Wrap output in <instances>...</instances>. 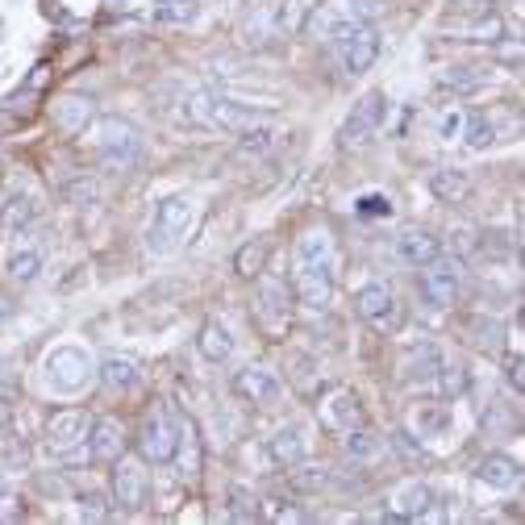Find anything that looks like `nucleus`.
Here are the masks:
<instances>
[{
	"instance_id": "1",
	"label": "nucleus",
	"mask_w": 525,
	"mask_h": 525,
	"mask_svg": "<svg viewBox=\"0 0 525 525\" xmlns=\"http://www.w3.org/2000/svg\"><path fill=\"white\" fill-rule=\"evenodd\" d=\"M146 159V138L134 121L125 117H105L96 125V163L100 171L113 175H134Z\"/></svg>"
},
{
	"instance_id": "2",
	"label": "nucleus",
	"mask_w": 525,
	"mask_h": 525,
	"mask_svg": "<svg viewBox=\"0 0 525 525\" xmlns=\"http://www.w3.org/2000/svg\"><path fill=\"white\" fill-rule=\"evenodd\" d=\"M180 117H184V125H196V130H230V134H238L242 125L259 121V109H250V105L230 100V96H217V92H188Z\"/></svg>"
},
{
	"instance_id": "3",
	"label": "nucleus",
	"mask_w": 525,
	"mask_h": 525,
	"mask_svg": "<svg viewBox=\"0 0 525 525\" xmlns=\"http://www.w3.org/2000/svg\"><path fill=\"white\" fill-rule=\"evenodd\" d=\"M292 309H296V296H292V284L284 275H267L255 292V321L267 338H284L288 334V321H292Z\"/></svg>"
},
{
	"instance_id": "4",
	"label": "nucleus",
	"mask_w": 525,
	"mask_h": 525,
	"mask_svg": "<svg viewBox=\"0 0 525 525\" xmlns=\"http://www.w3.org/2000/svg\"><path fill=\"white\" fill-rule=\"evenodd\" d=\"M46 384L55 388V392H84L92 380H96V363L84 346H59V350H50L46 355Z\"/></svg>"
},
{
	"instance_id": "5",
	"label": "nucleus",
	"mask_w": 525,
	"mask_h": 525,
	"mask_svg": "<svg viewBox=\"0 0 525 525\" xmlns=\"http://www.w3.org/2000/svg\"><path fill=\"white\" fill-rule=\"evenodd\" d=\"M188 225H192V200L167 196L155 209V225H150V234H146V246L155 250V255H171V250L188 238Z\"/></svg>"
},
{
	"instance_id": "6",
	"label": "nucleus",
	"mask_w": 525,
	"mask_h": 525,
	"mask_svg": "<svg viewBox=\"0 0 525 525\" xmlns=\"http://www.w3.org/2000/svg\"><path fill=\"white\" fill-rule=\"evenodd\" d=\"M388 121V96L384 92H367L355 100V109L346 113L342 130H338V142L342 146H363L380 134V125Z\"/></svg>"
},
{
	"instance_id": "7",
	"label": "nucleus",
	"mask_w": 525,
	"mask_h": 525,
	"mask_svg": "<svg viewBox=\"0 0 525 525\" xmlns=\"http://www.w3.org/2000/svg\"><path fill=\"white\" fill-rule=\"evenodd\" d=\"M355 309H359V317L371 325V330H380V334H396L400 321H405V313H400V300H396V292L388 284H367L355 296Z\"/></svg>"
},
{
	"instance_id": "8",
	"label": "nucleus",
	"mask_w": 525,
	"mask_h": 525,
	"mask_svg": "<svg viewBox=\"0 0 525 525\" xmlns=\"http://www.w3.org/2000/svg\"><path fill=\"white\" fill-rule=\"evenodd\" d=\"M459 259H434V263H425L421 267V296L430 300L434 309H455L459 305Z\"/></svg>"
},
{
	"instance_id": "9",
	"label": "nucleus",
	"mask_w": 525,
	"mask_h": 525,
	"mask_svg": "<svg viewBox=\"0 0 525 525\" xmlns=\"http://www.w3.org/2000/svg\"><path fill=\"white\" fill-rule=\"evenodd\" d=\"M175 442H180V417L159 405L142 425V459L146 463H171Z\"/></svg>"
},
{
	"instance_id": "10",
	"label": "nucleus",
	"mask_w": 525,
	"mask_h": 525,
	"mask_svg": "<svg viewBox=\"0 0 525 525\" xmlns=\"http://www.w3.org/2000/svg\"><path fill=\"white\" fill-rule=\"evenodd\" d=\"M150 496V480H146V463L130 459V455H117L113 459V500L125 513H138Z\"/></svg>"
},
{
	"instance_id": "11",
	"label": "nucleus",
	"mask_w": 525,
	"mask_h": 525,
	"mask_svg": "<svg viewBox=\"0 0 525 525\" xmlns=\"http://www.w3.org/2000/svg\"><path fill=\"white\" fill-rule=\"evenodd\" d=\"M234 396L246 400V405H255V409H267L280 400V375L263 363H250V367L234 371Z\"/></svg>"
},
{
	"instance_id": "12",
	"label": "nucleus",
	"mask_w": 525,
	"mask_h": 525,
	"mask_svg": "<svg viewBox=\"0 0 525 525\" xmlns=\"http://www.w3.org/2000/svg\"><path fill=\"white\" fill-rule=\"evenodd\" d=\"M88 430H92V417L84 409H59L46 417V446L55 455H67V450L88 442Z\"/></svg>"
},
{
	"instance_id": "13",
	"label": "nucleus",
	"mask_w": 525,
	"mask_h": 525,
	"mask_svg": "<svg viewBox=\"0 0 525 525\" xmlns=\"http://www.w3.org/2000/svg\"><path fill=\"white\" fill-rule=\"evenodd\" d=\"M317 413H321V425H325V430H334V434L359 430V425L367 421V413H363V405H359V396L346 392V388H338V392L325 396L321 405H317Z\"/></svg>"
},
{
	"instance_id": "14",
	"label": "nucleus",
	"mask_w": 525,
	"mask_h": 525,
	"mask_svg": "<svg viewBox=\"0 0 525 525\" xmlns=\"http://www.w3.org/2000/svg\"><path fill=\"white\" fill-rule=\"evenodd\" d=\"M292 296H296V305L325 313V309H330V300H334V275L330 271H317V267H296Z\"/></svg>"
},
{
	"instance_id": "15",
	"label": "nucleus",
	"mask_w": 525,
	"mask_h": 525,
	"mask_svg": "<svg viewBox=\"0 0 525 525\" xmlns=\"http://www.w3.org/2000/svg\"><path fill=\"white\" fill-rule=\"evenodd\" d=\"M380 59V34L371 25H355L346 38H342V63H346V75H363L371 71V63Z\"/></svg>"
},
{
	"instance_id": "16",
	"label": "nucleus",
	"mask_w": 525,
	"mask_h": 525,
	"mask_svg": "<svg viewBox=\"0 0 525 525\" xmlns=\"http://www.w3.org/2000/svg\"><path fill=\"white\" fill-rule=\"evenodd\" d=\"M430 505H434V492L425 488L421 480L413 484H405V488H396L392 496H388V509H384V521H421L425 513H430Z\"/></svg>"
},
{
	"instance_id": "17",
	"label": "nucleus",
	"mask_w": 525,
	"mask_h": 525,
	"mask_svg": "<svg viewBox=\"0 0 525 525\" xmlns=\"http://www.w3.org/2000/svg\"><path fill=\"white\" fill-rule=\"evenodd\" d=\"M355 25L359 21H350L346 13L330 9V5H313L305 13V21H300V30H305L309 38H317V42H342L350 30H355Z\"/></svg>"
},
{
	"instance_id": "18",
	"label": "nucleus",
	"mask_w": 525,
	"mask_h": 525,
	"mask_svg": "<svg viewBox=\"0 0 525 525\" xmlns=\"http://www.w3.org/2000/svg\"><path fill=\"white\" fill-rule=\"evenodd\" d=\"M50 117H55V125L67 138H80L88 125L96 121V100L92 96H63V100H55Z\"/></svg>"
},
{
	"instance_id": "19",
	"label": "nucleus",
	"mask_w": 525,
	"mask_h": 525,
	"mask_svg": "<svg viewBox=\"0 0 525 525\" xmlns=\"http://www.w3.org/2000/svg\"><path fill=\"white\" fill-rule=\"evenodd\" d=\"M296 267H317V271H330L338 267V246L330 238V230H309L305 238L296 242Z\"/></svg>"
},
{
	"instance_id": "20",
	"label": "nucleus",
	"mask_w": 525,
	"mask_h": 525,
	"mask_svg": "<svg viewBox=\"0 0 525 525\" xmlns=\"http://www.w3.org/2000/svg\"><path fill=\"white\" fill-rule=\"evenodd\" d=\"M180 459V475L188 484L200 480V467H205V446H200V434H196V421L188 413H180V442H175V455Z\"/></svg>"
},
{
	"instance_id": "21",
	"label": "nucleus",
	"mask_w": 525,
	"mask_h": 525,
	"mask_svg": "<svg viewBox=\"0 0 525 525\" xmlns=\"http://www.w3.org/2000/svg\"><path fill=\"white\" fill-rule=\"evenodd\" d=\"M88 450L96 463H113L117 455H125V425L117 417H100L88 430Z\"/></svg>"
},
{
	"instance_id": "22",
	"label": "nucleus",
	"mask_w": 525,
	"mask_h": 525,
	"mask_svg": "<svg viewBox=\"0 0 525 525\" xmlns=\"http://www.w3.org/2000/svg\"><path fill=\"white\" fill-rule=\"evenodd\" d=\"M96 380L105 384V392L113 396H125V392H134L142 384V367L134 359H125V355H109L105 363L96 367Z\"/></svg>"
},
{
	"instance_id": "23",
	"label": "nucleus",
	"mask_w": 525,
	"mask_h": 525,
	"mask_svg": "<svg viewBox=\"0 0 525 525\" xmlns=\"http://www.w3.org/2000/svg\"><path fill=\"white\" fill-rule=\"evenodd\" d=\"M267 455H271V463H280V467H296L300 459L309 455L305 430H300V425H284V430H275L267 438Z\"/></svg>"
},
{
	"instance_id": "24",
	"label": "nucleus",
	"mask_w": 525,
	"mask_h": 525,
	"mask_svg": "<svg viewBox=\"0 0 525 525\" xmlns=\"http://www.w3.org/2000/svg\"><path fill=\"white\" fill-rule=\"evenodd\" d=\"M396 255L405 259L409 267H425V263H434L442 255V242L434 234H425V230H405L396 242Z\"/></svg>"
},
{
	"instance_id": "25",
	"label": "nucleus",
	"mask_w": 525,
	"mask_h": 525,
	"mask_svg": "<svg viewBox=\"0 0 525 525\" xmlns=\"http://www.w3.org/2000/svg\"><path fill=\"white\" fill-rule=\"evenodd\" d=\"M484 84H488V71H480V67H446L434 75V88L446 96H471Z\"/></svg>"
},
{
	"instance_id": "26",
	"label": "nucleus",
	"mask_w": 525,
	"mask_h": 525,
	"mask_svg": "<svg viewBox=\"0 0 525 525\" xmlns=\"http://www.w3.org/2000/svg\"><path fill=\"white\" fill-rule=\"evenodd\" d=\"M346 459L355 463V467H380V463L388 459L384 438L367 434L363 425H359V430H346Z\"/></svg>"
},
{
	"instance_id": "27",
	"label": "nucleus",
	"mask_w": 525,
	"mask_h": 525,
	"mask_svg": "<svg viewBox=\"0 0 525 525\" xmlns=\"http://www.w3.org/2000/svg\"><path fill=\"white\" fill-rule=\"evenodd\" d=\"M446 430H450L446 400H417V405H413V434L417 438H438Z\"/></svg>"
},
{
	"instance_id": "28",
	"label": "nucleus",
	"mask_w": 525,
	"mask_h": 525,
	"mask_svg": "<svg viewBox=\"0 0 525 525\" xmlns=\"http://www.w3.org/2000/svg\"><path fill=\"white\" fill-rule=\"evenodd\" d=\"M34 217H38V200L30 192H17L9 200H0V230L5 234H21Z\"/></svg>"
},
{
	"instance_id": "29",
	"label": "nucleus",
	"mask_w": 525,
	"mask_h": 525,
	"mask_svg": "<svg viewBox=\"0 0 525 525\" xmlns=\"http://www.w3.org/2000/svg\"><path fill=\"white\" fill-rule=\"evenodd\" d=\"M475 475H480V484H488V488H513V484H521V463L509 455H488V459H480Z\"/></svg>"
},
{
	"instance_id": "30",
	"label": "nucleus",
	"mask_w": 525,
	"mask_h": 525,
	"mask_svg": "<svg viewBox=\"0 0 525 525\" xmlns=\"http://www.w3.org/2000/svg\"><path fill=\"white\" fill-rule=\"evenodd\" d=\"M242 155H267V150L271 146H280V138H284V130H280V125H271V121H250V125H242Z\"/></svg>"
},
{
	"instance_id": "31",
	"label": "nucleus",
	"mask_w": 525,
	"mask_h": 525,
	"mask_svg": "<svg viewBox=\"0 0 525 525\" xmlns=\"http://www.w3.org/2000/svg\"><path fill=\"white\" fill-rule=\"evenodd\" d=\"M196 346H200V355H205L209 363H225V359L234 355V338H230V330H225L221 321H205V325H200Z\"/></svg>"
},
{
	"instance_id": "32",
	"label": "nucleus",
	"mask_w": 525,
	"mask_h": 525,
	"mask_svg": "<svg viewBox=\"0 0 525 525\" xmlns=\"http://www.w3.org/2000/svg\"><path fill=\"white\" fill-rule=\"evenodd\" d=\"M500 338H505L500 321H492V317H484V313H471V317L463 321V342L475 346V350H496Z\"/></svg>"
},
{
	"instance_id": "33",
	"label": "nucleus",
	"mask_w": 525,
	"mask_h": 525,
	"mask_svg": "<svg viewBox=\"0 0 525 525\" xmlns=\"http://www.w3.org/2000/svg\"><path fill=\"white\" fill-rule=\"evenodd\" d=\"M430 192L442 200V205H463L471 196V180H467V171H434Z\"/></svg>"
},
{
	"instance_id": "34",
	"label": "nucleus",
	"mask_w": 525,
	"mask_h": 525,
	"mask_svg": "<svg viewBox=\"0 0 525 525\" xmlns=\"http://www.w3.org/2000/svg\"><path fill=\"white\" fill-rule=\"evenodd\" d=\"M438 371H442V355H438V350H434L430 342H421V346L413 350V355L405 359V375H409L413 384H434V380H438Z\"/></svg>"
},
{
	"instance_id": "35",
	"label": "nucleus",
	"mask_w": 525,
	"mask_h": 525,
	"mask_svg": "<svg viewBox=\"0 0 525 525\" xmlns=\"http://www.w3.org/2000/svg\"><path fill=\"white\" fill-rule=\"evenodd\" d=\"M200 13L196 0H150V17L159 25H192Z\"/></svg>"
},
{
	"instance_id": "36",
	"label": "nucleus",
	"mask_w": 525,
	"mask_h": 525,
	"mask_svg": "<svg viewBox=\"0 0 525 525\" xmlns=\"http://www.w3.org/2000/svg\"><path fill=\"white\" fill-rule=\"evenodd\" d=\"M263 267H267V242L250 238L246 246L234 250V271L242 275V280H255V275H263Z\"/></svg>"
},
{
	"instance_id": "37",
	"label": "nucleus",
	"mask_w": 525,
	"mask_h": 525,
	"mask_svg": "<svg viewBox=\"0 0 525 525\" xmlns=\"http://www.w3.org/2000/svg\"><path fill=\"white\" fill-rule=\"evenodd\" d=\"M388 442H392L396 459L405 463V467H430V450H425V446L417 442V434H409V430H396Z\"/></svg>"
},
{
	"instance_id": "38",
	"label": "nucleus",
	"mask_w": 525,
	"mask_h": 525,
	"mask_svg": "<svg viewBox=\"0 0 525 525\" xmlns=\"http://www.w3.org/2000/svg\"><path fill=\"white\" fill-rule=\"evenodd\" d=\"M63 200L75 209H92L96 200H100V184L92 180V175H75V180L63 184Z\"/></svg>"
},
{
	"instance_id": "39",
	"label": "nucleus",
	"mask_w": 525,
	"mask_h": 525,
	"mask_svg": "<svg viewBox=\"0 0 525 525\" xmlns=\"http://www.w3.org/2000/svg\"><path fill=\"white\" fill-rule=\"evenodd\" d=\"M292 488L296 492H321V488H330V467H321V463H305L300 459L296 471H292Z\"/></svg>"
},
{
	"instance_id": "40",
	"label": "nucleus",
	"mask_w": 525,
	"mask_h": 525,
	"mask_svg": "<svg viewBox=\"0 0 525 525\" xmlns=\"http://www.w3.org/2000/svg\"><path fill=\"white\" fill-rule=\"evenodd\" d=\"M230 517H234V521H259V517H263L259 496L250 492V488H242V484H234V488H230Z\"/></svg>"
},
{
	"instance_id": "41",
	"label": "nucleus",
	"mask_w": 525,
	"mask_h": 525,
	"mask_svg": "<svg viewBox=\"0 0 525 525\" xmlns=\"http://www.w3.org/2000/svg\"><path fill=\"white\" fill-rule=\"evenodd\" d=\"M292 380H296V392L305 396V400L321 396V375H317V363L296 359V363H292Z\"/></svg>"
},
{
	"instance_id": "42",
	"label": "nucleus",
	"mask_w": 525,
	"mask_h": 525,
	"mask_svg": "<svg viewBox=\"0 0 525 525\" xmlns=\"http://www.w3.org/2000/svg\"><path fill=\"white\" fill-rule=\"evenodd\" d=\"M38 271H42V259L34 255V250H21V255L9 259V280L13 284H34Z\"/></svg>"
},
{
	"instance_id": "43",
	"label": "nucleus",
	"mask_w": 525,
	"mask_h": 525,
	"mask_svg": "<svg viewBox=\"0 0 525 525\" xmlns=\"http://www.w3.org/2000/svg\"><path fill=\"white\" fill-rule=\"evenodd\" d=\"M463 138H467L471 150H484V146L496 142V130H492L488 117H467V121H463Z\"/></svg>"
},
{
	"instance_id": "44",
	"label": "nucleus",
	"mask_w": 525,
	"mask_h": 525,
	"mask_svg": "<svg viewBox=\"0 0 525 525\" xmlns=\"http://www.w3.org/2000/svg\"><path fill=\"white\" fill-rule=\"evenodd\" d=\"M355 213H359V217H367V221H371V217L388 221V217H392V200H388L384 192H363V196L355 200Z\"/></svg>"
},
{
	"instance_id": "45",
	"label": "nucleus",
	"mask_w": 525,
	"mask_h": 525,
	"mask_svg": "<svg viewBox=\"0 0 525 525\" xmlns=\"http://www.w3.org/2000/svg\"><path fill=\"white\" fill-rule=\"evenodd\" d=\"M75 505H80V517L84 521H109V505H105V496H96V492H80L75 496Z\"/></svg>"
},
{
	"instance_id": "46",
	"label": "nucleus",
	"mask_w": 525,
	"mask_h": 525,
	"mask_svg": "<svg viewBox=\"0 0 525 525\" xmlns=\"http://www.w3.org/2000/svg\"><path fill=\"white\" fill-rule=\"evenodd\" d=\"M384 5H388V0H350V5H346V17L359 21V25H371L375 17L384 13Z\"/></svg>"
},
{
	"instance_id": "47",
	"label": "nucleus",
	"mask_w": 525,
	"mask_h": 525,
	"mask_svg": "<svg viewBox=\"0 0 525 525\" xmlns=\"http://www.w3.org/2000/svg\"><path fill=\"white\" fill-rule=\"evenodd\" d=\"M434 384H438V388L446 392V400H450V396H459V392L467 388V371H463V367H446V363H442V371H438V380H434Z\"/></svg>"
},
{
	"instance_id": "48",
	"label": "nucleus",
	"mask_w": 525,
	"mask_h": 525,
	"mask_svg": "<svg viewBox=\"0 0 525 525\" xmlns=\"http://www.w3.org/2000/svg\"><path fill=\"white\" fill-rule=\"evenodd\" d=\"M446 255H450V259H459V263H467V259L475 255V238H471V230H455V234H450Z\"/></svg>"
},
{
	"instance_id": "49",
	"label": "nucleus",
	"mask_w": 525,
	"mask_h": 525,
	"mask_svg": "<svg viewBox=\"0 0 525 525\" xmlns=\"http://www.w3.org/2000/svg\"><path fill=\"white\" fill-rule=\"evenodd\" d=\"M25 517V500L17 492H0V525H9V521H21Z\"/></svg>"
},
{
	"instance_id": "50",
	"label": "nucleus",
	"mask_w": 525,
	"mask_h": 525,
	"mask_svg": "<svg viewBox=\"0 0 525 525\" xmlns=\"http://www.w3.org/2000/svg\"><path fill=\"white\" fill-rule=\"evenodd\" d=\"M13 413H17V388L5 380V375H0V430L13 421Z\"/></svg>"
},
{
	"instance_id": "51",
	"label": "nucleus",
	"mask_w": 525,
	"mask_h": 525,
	"mask_svg": "<svg viewBox=\"0 0 525 525\" xmlns=\"http://www.w3.org/2000/svg\"><path fill=\"white\" fill-rule=\"evenodd\" d=\"M271 505H275V509H267L271 521H296V525H300V521H309V513H305V509H296L292 500H271Z\"/></svg>"
},
{
	"instance_id": "52",
	"label": "nucleus",
	"mask_w": 525,
	"mask_h": 525,
	"mask_svg": "<svg viewBox=\"0 0 525 525\" xmlns=\"http://www.w3.org/2000/svg\"><path fill=\"white\" fill-rule=\"evenodd\" d=\"M450 13H459V17H484V13H492V0H450Z\"/></svg>"
},
{
	"instance_id": "53",
	"label": "nucleus",
	"mask_w": 525,
	"mask_h": 525,
	"mask_svg": "<svg viewBox=\"0 0 525 525\" xmlns=\"http://www.w3.org/2000/svg\"><path fill=\"white\" fill-rule=\"evenodd\" d=\"M521 367H525V359H521V355H505V384H509L517 396H521V388H525Z\"/></svg>"
},
{
	"instance_id": "54",
	"label": "nucleus",
	"mask_w": 525,
	"mask_h": 525,
	"mask_svg": "<svg viewBox=\"0 0 525 525\" xmlns=\"http://www.w3.org/2000/svg\"><path fill=\"white\" fill-rule=\"evenodd\" d=\"M496 59L517 71L521 67V42H496Z\"/></svg>"
},
{
	"instance_id": "55",
	"label": "nucleus",
	"mask_w": 525,
	"mask_h": 525,
	"mask_svg": "<svg viewBox=\"0 0 525 525\" xmlns=\"http://www.w3.org/2000/svg\"><path fill=\"white\" fill-rule=\"evenodd\" d=\"M30 117H21V113H13V105L9 100H0V134H9V130H17V125H25Z\"/></svg>"
},
{
	"instance_id": "56",
	"label": "nucleus",
	"mask_w": 525,
	"mask_h": 525,
	"mask_svg": "<svg viewBox=\"0 0 525 525\" xmlns=\"http://www.w3.org/2000/svg\"><path fill=\"white\" fill-rule=\"evenodd\" d=\"M459 130H463V117H459V113H442V117H438V138H442V142L455 138Z\"/></svg>"
},
{
	"instance_id": "57",
	"label": "nucleus",
	"mask_w": 525,
	"mask_h": 525,
	"mask_svg": "<svg viewBox=\"0 0 525 525\" xmlns=\"http://www.w3.org/2000/svg\"><path fill=\"white\" fill-rule=\"evenodd\" d=\"M150 5V0H109V9H117V13H142Z\"/></svg>"
},
{
	"instance_id": "58",
	"label": "nucleus",
	"mask_w": 525,
	"mask_h": 525,
	"mask_svg": "<svg viewBox=\"0 0 525 525\" xmlns=\"http://www.w3.org/2000/svg\"><path fill=\"white\" fill-rule=\"evenodd\" d=\"M42 80H50V67H34V75H30V84H25V88L38 92V88H42Z\"/></svg>"
},
{
	"instance_id": "59",
	"label": "nucleus",
	"mask_w": 525,
	"mask_h": 525,
	"mask_svg": "<svg viewBox=\"0 0 525 525\" xmlns=\"http://www.w3.org/2000/svg\"><path fill=\"white\" fill-rule=\"evenodd\" d=\"M9 313H13V305H9V300H0V321H5Z\"/></svg>"
}]
</instances>
